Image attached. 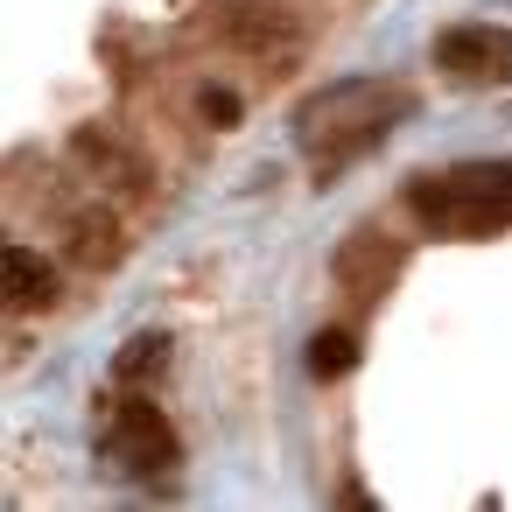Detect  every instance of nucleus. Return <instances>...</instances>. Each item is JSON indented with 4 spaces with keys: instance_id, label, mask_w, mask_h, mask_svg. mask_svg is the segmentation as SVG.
Returning a JSON list of instances; mask_svg holds the SVG:
<instances>
[{
    "instance_id": "1",
    "label": "nucleus",
    "mask_w": 512,
    "mask_h": 512,
    "mask_svg": "<svg viewBox=\"0 0 512 512\" xmlns=\"http://www.w3.org/2000/svg\"><path fill=\"white\" fill-rule=\"evenodd\" d=\"M407 113H414L407 92H393V85H379V78H344V85L316 92V99L295 113V141H302V155H309L316 176H337V169H351L358 155H372V148L393 134V120H407Z\"/></svg>"
},
{
    "instance_id": "2",
    "label": "nucleus",
    "mask_w": 512,
    "mask_h": 512,
    "mask_svg": "<svg viewBox=\"0 0 512 512\" xmlns=\"http://www.w3.org/2000/svg\"><path fill=\"white\" fill-rule=\"evenodd\" d=\"M414 218L449 239H491L512 218V162H456L442 176H414Z\"/></svg>"
},
{
    "instance_id": "3",
    "label": "nucleus",
    "mask_w": 512,
    "mask_h": 512,
    "mask_svg": "<svg viewBox=\"0 0 512 512\" xmlns=\"http://www.w3.org/2000/svg\"><path fill=\"white\" fill-rule=\"evenodd\" d=\"M99 449L127 470V477H162L176 456H183V442H176V428H169V414L155 407V400H141V393H127V400H113V414H106V435H99Z\"/></svg>"
},
{
    "instance_id": "4",
    "label": "nucleus",
    "mask_w": 512,
    "mask_h": 512,
    "mask_svg": "<svg viewBox=\"0 0 512 512\" xmlns=\"http://www.w3.org/2000/svg\"><path fill=\"white\" fill-rule=\"evenodd\" d=\"M435 64H442L456 85H505V78H512V29H491V22L442 29V36H435Z\"/></svg>"
},
{
    "instance_id": "5",
    "label": "nucleus",
    "mask_w": 512,
    "mask_h": 512,
    "mask_svg": "<svg viewBox=\"0 0 512 512\" xmlns=\"http://www.w3.org/2000/svg\"><path fill=\"white\" fill-rule=\"evenodd\" d=\"M0 267H8V302L15 309H43L50 295H57V274H50V260L36 253V246H8V253H0Z\"/></svg>"
},
{
    "instance_id": "6",
    "label": "nucleus",
    "mask_w": 512,
    "mask_h": 512,
    "mask_svg": "<svg viewBox=\"0 0 512 512\" xmlns=\"http://www.w3.org/2000/svg\"><path fill=\"white\" fill-rule=\"evenodd\" d=\"M218 36L239 50H274V43H288V22H281V8H232L218 22Z\"/></svg>"
},
{
    "instance_id": "7",
    "label": "nucleus",
    "mask_w": 512,
    "mask_h": 512,
    "mask_svg": "<svg viewBox=\"0 0 512 512\" xmlns=\"http://www.w3.org/2000/svg\"><path fill=\"white\" fill-rule=\"evenodd\" d=\"M351 365H358L351 330H316V337H309V372H316V379H344Z\"/></svg>"
},
{
    "instance_id": "8",
    "label": "nucleus",
    "mask_w": 512,
    "mask_h": 512,
    "mask_svg": "<svg viewBox=\"0 0 512 512\" xmlns=\"http://www.w3.org/2000/svg\"><path fill=\"white\" fill-rule=\"evenodd\" d=\"M162 358H169V337H134V344L120 351V379H148Z\"/></svg>"
},
{
    "instance_id": "9",
    "label": "nucleus",
    "mask_w": 512,
    "mask_h": 512,
    "mask_svg": "<svg viewBox=\"0 0 512 512\" xmlns=\"http://www.w3.org/2000/svg\"><path fill=\"white\" fill-rule=\"evenodd\" d=\"M197 113H204V127H239V92H218V85H204L197 92Z\"/></svg>"
}]
</instances>
